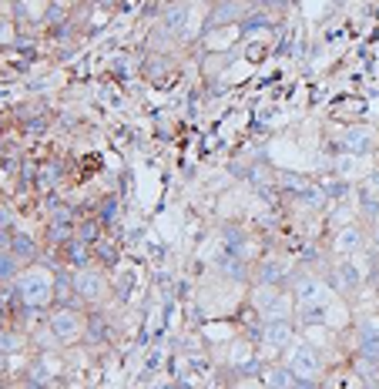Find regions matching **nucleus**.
<instances>
[{"mask_svg": "<svg viewBox=\"0 0 379 389\" xmlns=\"http://www.w3.org/2000/svg\"><path fill=\"white\" fill-rule=\"evenodd\" d=\"M21 295L27 299V306H48L50 302V292H54V279H50L48 269H27L21 272Z\"/></svg>", "mask_w": 379, "mask_h": 389, "instance_id": "f257e3e1", "label": "nucleus"}, {"mask_svg": "<svg viewBox=\"0 0 379 389\" xmlns=\"http://www.w3.org/2000/svg\"><path fill=\"white\" fill-rule=\"evenodd\" d=\"M202 21V4H175L165 14V31L168 34H191Z\"/></svg>", "mask_w": 379, "mask_h": 389, "instance_id": "f03ea898", "label": "nucleus"}, {"mask_svg": "<svg viewBox=\"0 0 379 389\" xmlns=\"http://www.w3.org/2000/svg\"><path fill=\"white\" fill-rule=\"evenodd\" d=\"M289 369H292L299 379H316L322 373V359L312 346L299 342V346H292V353H289Z\"/></svg>", "mask_w": 379, "mask_h": 389, "instance_id": "7ed1b4c3", "label": "nucleus"}, {"mask_svg": "<svg viewBox=\"0 0 379 389\" xmlns=\"http://www.w3.org/2000/svg\"><path fill=\"white\" fill-rule=\"evenodd\" d=\"M326 299H332L329 289H326V282L322 279H316V275H302L296 282V302L299 309H309V306H319V302H326Z\"/></svg>", "mask_w": 379, "mask_h": 389, "instance_id": "20e7f679", "label": "nucleus"}, {"mask_svg": "<svg viewBox=\"0 0 379 389\" xmlns=\"http://www.w3.org/2000/svg\"><path fill=\"white\" fill-rule=\"evenodd\" d=\"M81 329H84V319L78 312H71V309H60L58 316L50 319V336L60 342H74L81 336Z\"/></svg>", "mask_w": 379, "mask_h": 389, "instance_id": "39448f33", "label": "nucleus"}, {"mask_svg": "<svg viewBox=\"0 0 379 389\" xmlns=\"http://www.w3.org/2000/svg\"><path fill=\"white\" fill-rule=\"evenodd\" d=\"M373 144H376V131L366 128V124H356V128L346 131V151H353L356 158L369 154L373 151Z\"/></svg>", "mask_w": 379, "mask_h": 389, "instance_id": "423d86ee", "label": "nucleus"}, {"mask_svg": "<svg viewBox=\"0 0 379 389\" xmlns=\"http://www.w3.org/2000/svg\"><path fill=\"white\" fill-rule=\"evenodd\" d=\"M359 248H363V232H359L356 225L339 228V235H336V252H339V255H356Z\"/></svg>", "mask_w": 379, "mask_h": 389, "instance_id": "0eeeda50", "label": "nucleus"}, {"mask_svg": "<svg viewBox=\"0 0 379 389\" xmlns=\"http://www.w3.org/2000/svg\"><path fill=\"white\" fill-rule=\"evenodd\" d=\"M74 285H78V292H81L84 299H101V292H105V279H101L97 272H81V275L74 279Z\"/></svg>", "mask_w": 379, "mask_h": 389, "instance_id": "6e6552de", "label": "nucleus"}, {"mask_svg": "<svg viewBox=\"0 0 379 389\" xmlns=\"http://www.w3.org/2000/svg\"><path fill=\"white\" fill-rule=\"evenodd\" d=\"M265 342H269L272 349H282V346H289V342H292V329H289V322H285V319H275V322H269V326H265Z\"/></svg>", "mask_w": 379, "mask_h": 389, "instance_id": "1a4fd4ad", "label": "nucleus"}, {"mask_svg": "<svg viewBox=\"0 0 379 389\" xmlns=\"http://www.w3.org/2000/svg\"><path fill=\"white\" fill-rule=\"evenodd\" d=\"M296 383H299V376L292 369H285V366H275V369L265 373V386L269 389H296Z\"/></svg>", "mask_w": 379, "mask_h": 389, "instance_id": "9d476101", "label": "nucleus"}, {"mask_svg": "<svg viewBox=\"0 0 379 389\" xmlns=\"http://www.w3.org/2000/svg\"><path fill=\"white\" fill-rule=\"evenodd\" d=\"M336 285H339L343 292L359 289V269H356L353 262H339V265H336Z\"/></svg>", "mask_w": 379, "mask_h": 389, "instance_id": "9b49d317", "label": "nucleus"}, {"mask_svg": "<svg viewBox=\"0 0 379 389\" xmlns=\"http://www.w3.org/2000/svg\"><path fill=\"white\" fill-rule=\"evenodd\" d=\"M282 272H285V262H282V259L265 262V265H262V282H265V285L279 282V279H282Z\"/></svg>", "mask_w": 379, "mask_h": 389, "instance_id": "f8f14e48", "label": "nucleus"}, {"mask_svg": "<svg viewBox=\"0 0 379 389\" xmlns=\"http://www.w3.org/2000/svg\"><path fill=\"white\" fill-rule=\"evenodd\" d=\"M252 299H255V309H262V312H265V309L272 306L279 295H275L272 285H262V289H255V295H252Z\"/></svg>", "mask_w": 379, "mask_h": 389, "instance_id": "ddd939ff", "label": "nucleus"}, {"mask_svg": "<svg viewBox=\"0 0 379 389\" xmlns=\"http://www.w3.org/2000/svg\"><path fill=\"white\" fill-rule=\"evenodd\" d=\"M359 168H363V161H359L356 154H346V158H339V171H343V175H359Z\"/></svg>", "mask_w": 379, "mask_h": 389, "instance_id": "4468645a", "label": "nucleus"}, {"mask_svg": "<svg viewBox=\"0 0 379 389\" xmlns=\"http://www.w3.org/2000/svg\"><path fill=\"white\" fill-rule=\"evenodd\" d=\"M232 37H235V31H232V27H225V31H215V37H208V44H212V48H225Z\"/></svg>", "mask_w": 379, "mask_h": 389, "instance_id": "2eb2a0df", "label": "nucleus"}, {"mask_svg": "<svg viewBox=\"0 0 379 389\" xmlns=\"http://www.w3.org/2000/svg\"><path fill=\"white\" fill-rule=\"evenodd\" d=\"M302 201H306L309 208H316V205H322V198H319V191H302Z\"/></svg>", "mask_w": 379, "mask_h": 389, "instance_id": "dca6fc26", "label": "nucleus"}, {"mask_svg": "<svg viewBox=\"0 0 379 389\" xmlns=\"http://www.w3.org/2000/svg\"><path fill=\"white\" fill-rule=\"evenodd\" d=\"M249 359V346H235V353H232V363H245Z\"/></svg>", "mask_w": 379, "mask_h": 389, "instance_id": "f3484780", "label": "nucleus"}, {"mask_svg": "<svg viewBox=\"0 0 379 389\" xmlns=\"http://www.w3.org/2000/svg\"><path fill=\"white\" fill-rule=\"evenodd\" d=\"M0 41H11V24H0Z\"/></svg>", "mask_w": 379, "mask_h": 389, "instance_id": "a211bd4d", "label": "nucleus"}, {"mask_svg": "<svg viewBox=\"0 0 379 389\" xmlns=\"http://www.w3.org/2000/svg\"><path fill=\"white\" fill-rule=\"evenodd\" d=\"M27 4H31V11L34 14H41V7H44V0H27Z\"/></svg>", "mask_w": 379, "mask_h": 389, "instance_id": "6ab92c4d", "label": "nucleus"}]
</instances>
